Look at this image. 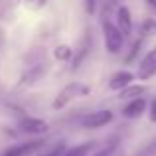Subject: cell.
Wrapping results in <instances>:
<instances>
[{"mask_svg":"<svg viewBox=\"0 0 156 156\" xmlns=\"http://www.w3.org/2000/svg\"><path fill=\"white\" fill-rule=\"evenodd\" d=\"M53 53H55V57H57V59H61V61H63V59H69V57H71V50H69L67 46H59V48H55V51H53Z\"/></svg>","mask_w":156,"mask_h":156,"instance_id":"12","label":"cell"},{"mask_svg":"<svg viewBox=\"0 0 156 156\" xmlns=\"http://www.w3.org/2000/svg\"><path fill=\"white\" fill-rule=\"evenodd\" d=\"M18 125H20V129H22V133L34 134V136L48 133V129H50V126H48V122L44 121V119H36V117H24Z\"/></svg>","mask_w":156,"mask_h":156,"instance_id":"4","label":"cell"},{"mask_svg":"<svg viewBox=\"0 0 156 156\" xmlns=\"http://www.w3.org/2000/svg\"><path fill=\"white\" fill-rule=\"evenodd\" d=\"M42 144H44V140H32V142H24V144H16L12 148L4 150L2 156H30L38 148H42Z\"/></svg>","mask_w":156,"mask_h":156,"instance_id":"5","label":"cell"},{"mask_svg":"<svg viewBox=\"0 0 156 156\" xmlns=\"http://www.w3.org/2000/svg\"><path fill=\"white\" fill-rule=\"evenodd\" d=\"M117 22L122 34H130L133 32V18H130V10L126 6H121L117 10Z\"/></svg>","mask_w":156,"mask_h":156,"instance_id":"8","label":"cell"},{"mask_svg":"<svg viewBox=\"0 0 156 156\" xmlns=\"http://www.w3.org/2000/svg\"><path fill=\"white\" fill-rule=\"evenodd\" d=\"M150 121L156 122V101H154L152 105H150Z\"/></svg>","mask_w":156,"mask_h":156,"instance_id":"17","label":"cell"},{"mask_svg":"<svg viewBox=\"0 0 156 156\" xmlns=\"http://www.w3.org/2000/svg\"><path fill=\"white\" fill-rule=\"evenodd\" d=\"M144 95V87H138V85H133V87H126V89H122L121 91V99H138V97H142Z\"/></svg>","mask_w":156,"mask_h":156,"instance_id":"11","label":"cell"},{"mask_svg":"<svg viewBox=\"0 0 156 156\" xmlns=\"http://www.w3.org/2000/svg\"><path fill=\"white\" fill-rule=\"evenodd\" d=\"M93 142H85V144H77V146H73V148H69V150H65L63 156H87L89 152L93 150Z\"/></svg>","mask_w":156,"mask_h":156,"instance_id":"10","label":"cell"},{"mask_svg":"<svg viewBox=\"0 0 156 156\" xmlns=\"http://www.w3.org/2000/svg\"><path fill=\"white\" fill-rule=\"evenodd\" d=\"M140 156H156V140H152L148 146H146L144 150H142Z\"/></svg>","mask_w":156,"mask_h":156,"instance_id":"14","label":"cell"},{"mask_svg":"<svg viewBox=\"0 0 156 156\" xmlns=\"http://www.w3.org/2000/svg\"><path fill=\"white\" fill-rule=\"evenodd\" d=\"M28 2H30V4H28V6L32 8V6H42V4L46 2V0H28Z\"/></svg>","mask_w":156,"mask_h":156,"instance_id":"18","label":"cell"},{"mask_svg":"<svg viewBox=\"0 0 156 156\" xmlns=\"http://www.w3.org/2000/svg\"><path fill=\"white\" fill-rule=\"evenodd\" d=\"M144 109H146V101L142 99V97H138V99L129 101V105L122 109V115H125L126 119H136L144 113Z\"/></svg>","mask_w":156,"mask_h":156,"instance_id":"7","label":"cell"},{"mask_svg":"<svg viewBox=\"0 0 156 156\" xmlns=\"http://www.w3.org/2000/svg\"><path fill=\"white\" fill-rule=\"evenodd\" d=\"M133 79H134V75L130 71H119V73H115V75L111 77L109 87L111 89H126Z\"/></svg>","mask_w":156,"mask_h":156,"instance_id":"9","label":"cell"},{"mask_svg":"<svg viewBox=\"0 0 156 156\" xmlns=\"http://www.w3.org/2000/svg\"><path fill=\"white\" fill-rule=\"evenodd\" d=\"M154 75H156V48L146 53V57L140 63V69H138V77L140 79H150Z\"/></svg>","mask_w":156,"mask_h":156,"instance_id":"6","label":"cell"},{"mask_svg":"<svg viewBox=\"0 0 156 156\" xmlns=\"http://www.w3.org/2000/svg\"><path fill=\"white\" fill-rule=\"evenodd\" d=\"M65 152V146L63 144H57L55 148H51L50 152H44V154H38V156H63Z\"/></svg>","mask_w":156,"mask_h":156,"instance_id":"13","label":"cell"},{"mask_svg":"<svg viewBox=\"0 0 156 156\" xmlns=\"http://www.w3.org/2000/svg\"><path fill=\"white\" fill-rule=\"evenodd\" d=\"M95 2L97 0H85V8H87L89 14H95Z\"/></svg>","mask_w":156,"mask_h":156,"instance_id":"16","label":"cell"},{"mask_svg":"<svg viewBox=\"0 0 156 156\" xmlns=\"http://www.w3.org/2000/svg\"><path fill=\"white\" fill-rule=\"evenodd\" d=\"M113 121V113L111 111H95V113H89L81 119V125L85 129H101V126L109 125Z\"/></svg>","mask_w":156,"mask_h":156,"instance_id":"3","label":"cell"},{"mask_svg":"<svg viewBox=\"0 0 156 156\" xmlns=\"http://www.w3.org/2000/svg\"><path fill=\"white\" fill-rule=\"evenodd\" d=\"M148 4H150V6H152L154 10H156V0H148Z\"/></svg>","mask_w":156,"mask_h":156,"instance_id":"19","label":"cell"},{"mask_svg":"<svg viewBox=\"0 0 156 156\" xmlns=\"http://www.w3.org/2000/svg\"><path fill=\"white\" fill-rule=\"evenodd\" d=\"M113 154H115V148H113V146H107V148L99 150L95 156H113Z\"/></svg>","mask_w":156,"mask_h":156,"instance_id":"15","label":"cell"},{"mask_svg":"<svg viewBox=\"0 0 156 156\" xmlns=\"http://www.w3.org/2000/svg\"><path fill=\"white\" fill-rule=\"evenodd\" d=\"M87 93H89V87H87V85L69 83L65 89H61V91L57 93L55 101H53V109H55V111L63 109V107L67 105V103H71L73 99H77V97H81V95H87Z\"/></svg>","mask_w":156,"mask_h":156,"instance_id":"1","label":"cell"},{"mask_svg":"<svg viewBox=\"0 0 156 156\" xmlns=\"http://www.w3.org/2000/svg\"><path fill=\"white\" fill-rule=\"evenodd\" d=\"M103 36H105V46L107 51L117 53L122 48V32L119 26H115L109 20H103Z\"/></svg>","mask_w":156,"mask_h":156,"instance_id":"2","label":"cell"}]
</instances>
